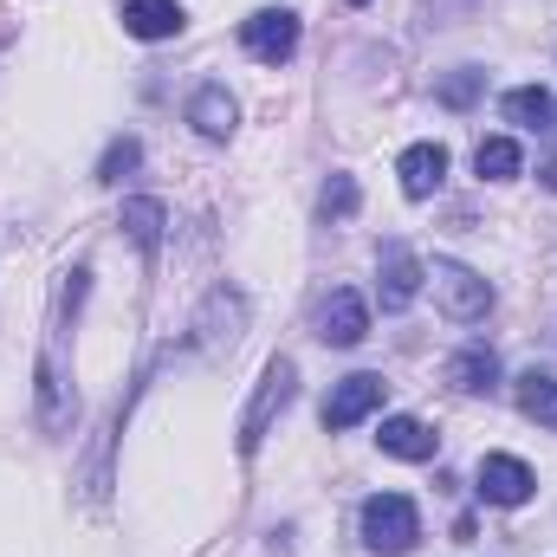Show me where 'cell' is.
I'll return each instance as SVG.
<instances>
[{
  "label": "cell",
  "instance_id": "obj_1",
  "mask_svg": "<svg viewBox=\"0 0 557 557\" xmlns=\"http://www.w3.org/2000/svg\"><path fill=\"white\" fill-rule=\"evenodd\" d=\"M33 421L59 441V434H72V421H78V396H72V376H65V350H59V331L46 337V350H39V370H33Z\"/></svg>",
  "mask_w": 557,
  "mask_h": 557
},
{
  "label": "cell",
  "instance_id": "obj_2",
  "mask_svg": "<svg viewBox=\"0 0 557 557\" xmlns=\"http://www.w3.org/2000/svg\"><path fill=\"white\" fill-rule=\"evenodd\" d=\"M421 539V512L409 493H376L363 499V545L376 557H409Z\"/></svg>",
  "mask_w": 557,
  "mask_h": 557
},
{
  "label": "cell",
  "instance_id": "obj_3",
  "mask_svg": "<svg viewBox=\"0 0 557 557\" xmlns=\"http://www.w3.org/2000/svg\"><path fill=\"white\" fill-rule=\"evenodd\" d=\"M292 396H298V363L292 357H273L267 363V376H260V389H253V403H247V416H240V454H260V441L273 434V421L292 409Z\"/></svg>",
  "mask_w": 557,
  "mask_h": 557
},
{
  "label": "cell",
  "instance_id": "obj_4",
  "mask_svg": "<svg viewBox=\"0 0 557 557\" xmlns=\"http://www.w3.org/2000/svg\"><path fill=\"white\" fill-rule=\"evenodd\" d=\"M428 285H434V305L454 318V324H480L493 311V278L460 267V260H434L428 267Z\"/></svg>",
  "mask_w": 557,
  "mask_h": 557
},
{
  "label": "cell",
  "instance_id": "obj_5",
  "mask_svg": "<svg viewBox=\"0 0 557 557\" xmlns=\"http://www.w3.org/2000/svg\"><path fill=\"white\" fill-rule=\"evenodd\" d=\"M240 331H247V298L234 285H214L208 305H201V318H195V350L201 357H221V350L240 344Z\"/></svg>",
  "mask_w": 557,
  "mask_h": 557
},
{
  "label": "cell",
  "instance_id": "obj_6",
  "mask_svg": "<svg viewBox=\"0 0 557 557\" xmlns=\"http://www.w3.org/2000/svg\"><path fill=\"white\" fill-rule=\"evenodd\" d=\"M421 285H428V267L416 260V247L409 240H383V253H376V298H383V311H409L421 298Z\"/></svg>",
  "mask_w": 557,
  "mask_h": 557
},
{
  "label": "cell",
  "instance_id": "obj_7",
  "mask_svg": "<svg viewBox=\"0 0 557 557\" xmlns=\"http://www.w3.org/2000/svg\"><path fill=\"white\" fill-rule=\"evenodd\" d=\"M240 46L260 59V65H285L298 52V13L285 7H260L253 20H240Z\"/></svg>",
  "mask_w": 557,
  "mask_h": 557
},
{
  "label": "cell",
  "instance_id": "obj_8",
  "mask_svg": "<svg viewBox=\"0 0 557 557\" xmlns=\"http://www.w3.org/2000/svg\"><path fill=\"white\" fill-rule=\"evenodd\" d=\"M383 389H389V383H383V376H370V370H363V376H344V383L324 396V428H337V434H344V428L370 421L376 409H383Z\"/></svg>",
  "mask_w": 557,
  "mask_h": 557
},
{
  "label": "cell",
  "instance_id": "obj_9",
  "mask_svg": "<svg viewBox=\"0 0 557 557\" xmlns=\"http://www.w3.org/2000/svg\"><path fill=\"white\" fill-rule=\"evenodd\" d=\"M318 337H324V344H337V350L363 344V337H370V305H363V292L337 285V292L324 298V311H318Z\"/></svg>",
  "mask_w": 557,
  "mask_h": 557
},
{
  "label": "cell",
  "instance_id": "obj_10",
  "mask_svg": "<svg viewBox=\"0 0 557 557\" xmlns=\"http://www.w3.org/2000/svg\"><path fill=\"white\" fill-rule=\"evenodd\" d=\"M532 486H539V473H532L519 454H486V460H480V499H486V506H525Z\"/></svg>",
  "mask_w": 557,
  "mask_h": 557
},
{
  "label": "cell",
  "instance_id": "obj_11",
  "mask_svg": "<svg viewBox=\"0 0 557 557\" xmlns=\"http://www.w3.org/2000/svg\"><path fill=\"white\" fill-rule=\"evenodd\" d=\"M396 175H403V195H409V201L441 195V182H447V149H441V143H409L403 162H396Z\"/></svg>",
  "mask_w": 557,
  "mask_h": 557
},
{
  "label": "cell",
  "instance_id": "obj_12",
  "mask_svg": "<svg viewBox=\"0 0 557 557\" xmlns=\"http://www.w3.org/2000/svg\"><path fill=\"white\" fill-rule=\"evenodd\" d=\"M188 124H195L208 143H227V137H234V124H240L234 91H227V85H201V91L188 98Z\"/></svg>",
  "mask_w": 557,
  "mask_h": 557
},
{
  "label": "cell",
  "instance_id": "obj_13",
  "mask_svg": "<svg viewBox=\"0 0 557 557\" xmlns=\"http://www.w3.org/2000/svg\"><path fill=\"white\" fill-rule=\"evenodd\" d=\"M447 383H454L460 396H493V389H499V357H493L486 344H467V350L447 357Z\"/></svg>",
  "mask_w": 557,
  "mask_h": 557
},
{
  "label": "cell",
  "instance_id": "obj_14",
  "mask_svg": "<svg viewBox=\"0 0 557 557\" xmlns=\"http://www.w3.org/2000/svg\"><path fill=\"white\" fill-rule=\"evenodd\" d=\"M188 26L182 0H124V33L131 39H175Z\"/></svg>",
  "mask_w": 557,
  "mask_h": 557
},
{
  "label": "cell",
  "instance_id": "obj_15",
  "mask_svg": "<svg viewBox=\"0 0 557 557\" xmlns=\"http://www.w3.org/2000/svg\"><path fill=\"white\" fill-rule=\"evenodd\" d=\"M376 441H383V454H396V460H434V447H441V434L416 416H389Z\"/></svg>",
  "mask_w": 557,
  "mask_h": 557
},
{
  "label": "cell",
  "instance_id": "obj_16",
  "mask_svg": "<svg viewBox=\"0 0 557 557\" xmlns=\"http://www.w3.org/2000/svg\"><path fill=\"white\" fill-rule=\"evenodd\" d=\"M162 227H169V208H162L156 195H131V201H124V234L137 240L143 253L162 247Z\"/></svg>",
  "mask_w": 557,
  "mask_h": 557
},
{
  "label": "cell",
  "instance_id": "obj_17",
  "mask_svg": "<svg viewBox=\"0 0 557 557\" xmlns=\"http://www.w3.org/2000/svg\"><path fill=\"white\" fill-rule=\"evenodd\" d=\"M499 111H506V124H519V131H545L557 117L552 91H539V85H519V91H506L499 98Z\"/></svg>",
  "mask_w": 557,
  "mask_h": 557
},
{
  "label": "cell",
  "instance_id": "obj_18",
  "mask_svg": "<svg viewBox=\"0 0 557 557\" xmlns=\"http://www.w3.org/2000/svg\"><path fill=\"white\" fill-rule=\"evenodd\" d=\"M519 409L539 421V428H557V376L552 370H525L519 376Z\"/></svg>",
  "mask_w": 557,
  "mask_h": 557
},
{
  "label": "cell",
  "instance_id": "obj_19",
  "mask_svg": "<svg viewBox=\"0 0 557 557\" xmlns=\"http://www.w3.org/2000/svg\"><path fill=\"white\" fill-rule=\"evenodd\" d=\"M473 169H480L486 182H512V175L525 169V149H519L512 137H486L480 149H473Z\"/></svg>",
  "mask_w": 557,
  "mask_h": 557
},
{
  "label": "cell",
  "instance_id": "obj_20",
  "mask_svg": "<svg viewBox=\"0 0 557 557\" xmlns=\"http://www.w3.org/2000/svg\"><path fill=\"white\" fill-rule=\"evenodd\" d=\"M480 91H486V72H480V65H460V72H447V78L434 85V98H441L447 111H473Z\"/></svg>",
  "mask_w": 557,
  "mask_h": 557
},
{
  "label": "cell",
  "instance_id": "obj_21",
  "mask_svg": "<svg viewBox=\"0 0 557 557\" xmlns=\"http://www.w3.org/2000/svg\"><path fill=\"white\" fill-rule=\"evenodd\" d=\"M357 201H363L357 175H331V182H324V214H331V221H350V214H357Z\"/></svg>",
  "mask_w": 557,
  "mask_h": 557
},
{
  "label": "cell",
  "instance_id": "obj_22",
  "mask_svg": "<svg viewBox=\"0 0 557 557\" xmlns=\"http://www.w3.org/2000/svg\"><path fill=\"white\" fill-rule=\"evenodd\" d=\"M137 162H143V143L137 137H117L111 149H104V162H98V182H124Z\"/></svg>",
  "mask_w": 557,
  "mask_h": 557
},
{
  "label": "cell",
  "instance_id": "obj_23",
  "mask_svg": "<svg viewBox=\"0 0 557 557\" xmlns=\"http://www.w3.org/2000/svg\"><path fill=\"white\" fill-rule=\"evenodd\" d=\"M539 182H545V188L557 195V162H545V169H539Z\"/></svg>",
  "mask_w": 557,
  "mask_h": 557
},
{
  "label": "cell",
  "instance_id": "obj_24",
  "mask_svg": "<svg viewBox=\"0 0 557 557\" xmlns=\"http://www.w3.org/2000/svg\"><path fill=\"white\" fill-rule=\"evenodd\" d=\"M350 7H370V0H350Z\"/></svg>",
  "mask_w": 557,
  "mask_h": 557
}]
</instances>
